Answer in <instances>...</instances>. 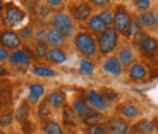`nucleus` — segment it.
<instances>
[{
	"label": "nucleus",
	"instance_id": "1",
	"mask_svg": "<svg viewBox=\"0 0 158 134\" xmlns=\"http://www.w3.org/2000/svg\"><path fill=\"white\" fill-rule=\"evenodd\" d=\"M134 21H135V12L125 2H118L113 6V24L111 26L120 34L122 38H131Z\"/></svg>",
	"mask_w": 158,
	"mask_h": 134
},
{
	"label": "nucleus",
	"instance_id": "2",
	"mask_svg": "<svg viewBox=\"0 0 158 134\" xmlns=\"http://www.w3.org/2000/svg\"><path fill=\"white\" fill-rule=\"evenodd\" d=\"M73 47L82 58H88V59H96L99 57L98 50V41L96 37L85 31V29H78L75 37L72 38Z\"/></svg>",
	"mask_w": 158,
	"mask_h": 134
},
{
	"label": "nucleus",
	"instance_id": "3",
	"mask_svg": "<svg viewBox=\"0 0 158 134\" xmlns=\"http://www.w3.org/2000/svg\"><path fill=\"white\" fill-rule=\"evenodd\" d=\"M27 20V12L17 5L15 2H5L3 6V12L0 15V23L3 24V28H9V29H19L24 24V21Z\"/></svg>",
	"mask_w": 158,
	"mask_h": 134
},
{
	"label": "nucleus",
	"instance_id": "4",
	"mask_svg": "<svg viewBox=\"0 0 158 134\" xmlns=\"http://www.w3.org/2000/svg\"><path fill=\"white\" fill-rule=\"evenodd\" d=\"M134 49L137 50V55H140L141 59L149 63L158 64V37L152 35L151 32H146L143 37H140L135 41H131Z\"/></svg>",
	"mask_w": 158,
	"mask_h": 134
},
{
	"label": "nucleus",
	"instance_id": "5",
	"mask_svg": "<svg viewBox=\"0 0 158 134\" xmlns=\"http://www.w3.org/2000/svg\"><path fill=\"white\" fill-rule=\"evenodd\" d=\"M49 26L58 29L67 40L73 38L75 34H76V31H78V24L73 21V19L70 17V14L67 12L65 8L58 9V11H53L52 17L49 19Z\"/></svg>",
	"mask_w": 158,
	"mask_h": 134
},
{
	"label": "nucleus",
	"instance_id": "6",
	"mask_svg": "<svg viewBox=\"0 0 158 134\" xmlns=\"http://www.w3.org/2000/svg\"><path fill=\"white\" fill-rule=\"evenodd\" d=\"M96 41H98V50L99 57H108L116 54V50L118 49L120 43H122V37L117 31L111 26L108 29H105L103 32H100L99 35H96Z\"/></svg>",
	"mask_w": 158,
	"mask_h": 134
},
{
	"label": "nucleus",
	"instance_id": "7",
	"mask_svg": "<svg viewBox=\"0 0 158 134\" xmlns=\"http://www.w3.org/2000/svg\"><path fill=\"white\" fill-rule=\"evenodd\" d=\"M111 24H113V6L94 12L88 19V21L84 24V29L88 31V32H91L96 37L100 32H103L105 29L111 28Z\"/></svg>",
	"mask_w": 158,
	"mask_h": 134
},
{
	"label": "nucleus",
	"instance_id": "8",
	"mask_svg": "<svg viewBox=\"0 0 158 134\" xmlns=\"http://www.w3.org/2000/svg\"><path fill=\"white\" fill-rule=\"evenodd\" d=\"M65 9L73 19V21L79 26H84L88 21V19L94 14V9L90 6L87 0H69Z\"/></svg>",
	"mask_w": 158,
	"mask_h": 134
},
{
	"label": "nucleus",
	"instance_id": "9",
	"mask_svg": "<svg viewBox=\"0 0 158 134\" xmlns=\"http://www.w3.org/2000/svg\"><path fill=\"white\" fill-rule=\"evenodd\" d=\"M114 111H116V115L122 116L123 119H126V120H129V122L137 120V119H140L141 115H143V110H141V107L138 105V102L132 101V99H126V101L120 102L118 105L114 107Z\"/></svg>",
	"mask_w": 158,
	"mask_h": 134
},
{
	"label": "nucleus",
	"instance_id": "10",
	"mask_svg": "<svg viewBox=\"0 0 158 134\" xmlns=\"http://www.w3.org/2000/svg\"><path fill=\"white\" fill-rule=\"evenodd\" d=\"M85 101H87V104L94 110V111H98V113H108L111 108H113V104L108 101V99H105L103 95L98 92V90H87V93H85Z\"/></svg>",
	"mask_w": 158,
	"mask_h": 134
},
{
	"label": "nucleus",
	"instance_id": "11",
	"mask_svg": "<svg viewBox=\"0 0 158 134\" xmlns=\"http://www.w3.org/2000/svg\"><path fill=\"white\" fill-rule=\"evenodd\" d=\"M116 55H117L118 61L122 63V66H123L125 69H128V67L132 66L135 61H138L137 50L134 49V46H132V43H131L129 40H125V41L120 43L118 49L116 50Z\"/></svg>",
	"mask_w": 158,
	"mask_h": 134
},
{
	"label": "nucleus",
	"instance_id": "12",
	"mask_svg": "<svg viewBox=\"0 0 158 134\" xmlns=\"http://www.w3.org/2000/svg\"><path fill=\"white\" fill-rule=\"evenodd\" d=\"M0 46L12 52V50L23 47V38L20 37V34L15 29L2 28L0 29Z\"/></svg>",
	"mask_w": 158,
	"mask_h": 134
},
{
	"label": "nucleus",
	"instance_id": "13",
	"mask_svg": "<svg viewBox=\"0 0 158 134\" xmlns=\"http://www.w3.org/2000/svg\"><path fill=\"white\" fill-rule=\"evenodd\" d=\"M105 125L108 128L110 134H134L132 131V123L122 116L113 115L105 120Z\"/></svg>",
	"mask_w": 158,
	"mask_h": 134
},
{
	"label": "nucleus",
	"instance_id": "14",
	"mask_svg": "<svg viewBox=\"0 0 158 134\" xmlns=\"http://www.w3.org/2000/svg\"><path fill=\"white\" fill-rule=\"evenodd\" d=\"M100 69H102L103 73H106V75H110V76H113V78H122L123 76V70H125V67L118 61L116 54L103 58L102 63H100Z\"/></svg>",
	"mask_w": 158,
	"mask_h": 134
},
{
	"label": "nucleus",
	"instance_id": "15",
	"mask_svg": "<svg viewBox=\"0 0 158 134\" xmlns=\"http://www.w3.org/2000/svg\"><path fill=\"white\" fill-rule=\"evenodd\" d=\"M46 93H47V90H46V85L44 84H41V82H31L27 85L26 101H27V104L32 108H35L40 102L46 97Z\"/></svg>",
	"mask_w": 158,
	"mask_h": 134
},
{
	"label": "nucleus",
	"instance_id": "16",
	"mask_svg": "<svg viewBox=\"0 0 158 134\" xmlns=\"http://www.w3.org/2000/svg\"><path fill=\"white\" fill-rule=\"evenodd\" d=\"M44 101L49 104V107L53 111H59L67 105V95L62 89H52L50 92L46 93Z\"/></svg>",
	"mask_w": 158,
	"mask_h": 134
},
{
	"label": "nucleus",
	"instance_id": "17",
	"mask_svg": "<svg viewBox=\"0 0 158 134\" xmlns=\"http://www.w3.org/2000/svg\"><path fill=\"white\" fill-rule=\"evenodd\" d=\"M32 61H34V58L31 55V52H27L24 47L12 50L8 58V64H11L14 67H27L32 64Z\"/></svg>",
	"mask_w": 158,
	"mask_h": 134
},
{
	"label": "nucleus",
	"instance_id": "18",
	"mask_svg": "<svg viewBox=\"0 0 158 134\" xmlns=\"http://www.w3.org/2000/svg\"><path fill=\"white\" fill-rule=\"evenodd\" d=\"M149 78V67L143 61H135L128 67V79L131 82H144Z\"/></svg>",
	"mask_w": 158,
	"mask_h": 134
},
{
	"label": "nucleus",
	"instance_id": "19",
	"mask_svg": "<svg viewBox=\"0 0 158 134\" xmlns=\"http://www.w3.org/2000/svg\"><path fill=\"white\" fill-rule=\"evenodd\" d=\"M135 20L137 23L146 31V32H155L157 29V15H155V9H149V11H143V12H135Z\"/></svg>",
	"mask_w": 158,
	"mask_h": 134
},
{
	"label": "nucleus",
	"instance_id": "20",
	"mask_svg": "<svg viewBox=\"0 0 158 134\" xmlns=\"http://www.w3.org/2000/svg\"><path fill=\"white\" fill-rule=\"evenodd\" d=\"M12 108V84L11 81H0V115Z\"/></svg>",
	"mask_w": 158,
	"mask_h": 134
},
{
	"label": "nucleus",
	"instance_id": "21",
	"mask_svg": "<svg viewBox=\"0 0 158 134\" xmlns=\"http://www.w3.org/2000/svg\"><path fill=\"white\" fill-rule=\"evenodd\" d=\"M44 41L49 44V47H64V49H65L69 40L65 38L58 29H55V28H52V26H47V28H46Z\"/></svg>",
	"mask_w": 158,
	"mask_h": 134
},
{
	"label": "nucleus",
	"instance_id": "22",
	"mask_svg": "<svg viewBox=\"0 0 158 134\" xmlns=\"http://www.w3.org/2000/svg\"><path fill=\"white\" fill-rule=\"evenodd\" d=\"M70 108L73 110V113L76 115L79 120H85V119H88L90 116L94 113V110L87 104V101L85 99H82V97H76L73 102H72V105H70Z\"/></svg>",
	"mask_w": 158,
	"mask_h": 134
},
{
	"label": "nucleus",
	"instance_id": "23",
	"mask_svg": "<svg viewBox=\"0 0 158 134\" xmlns=\"http://www.w3.org/2000/svg\"><path fill=\"white\" fill-rule=\"evenodd\" d=\"M46 59L52 66H59V64H64L69 59V54H67V50L64 47H50L49 52H47Z\"/></svg>",
	"mask_w": 158,
	"mask_h": 134
},
{
	"label": "nucleus",
	"instance_id": "24",
	"mask_svg": "<svg viewBox=\"0 0 158 134\" xmlns=\"http://www.w3.org/2000/svg\"><path fill=\"white\" fill-rule=\"evenodd\" d=\"M132 131L134 134H152L155 131V123L154 119L149 117H140L132 123Z\"/></svg>",
	"mask_w": 158,
	"mask_h": 134
},
{
	"label": "nucleus",
	"instance_id": "25",
	"mask_svg": "<svg viewBox=\"0 0 158 134\" xmlns=\"http://www.w3.org/2000/svg\"><path fill=\"white\" fill-rule=\"evenodd\" d=\"M40 131L41 134H65L64 127L55 119H46L40 123Z\"/></svg>",
	"mask_w": 158,
	"mask_h": 134
},
{
	"label": "nucleus",
	"instance_id": "26",
	"mask_svg": "<svg viewBox=\"0 0 158 134\" xmlns=\"http://www.w3.org/2000/svg\"><path fill=\"white\" fill-rule=\"evenodd\" d=\"M32 75L37 78H43V79H47V78H55L58 75V72L55 69H52L50 66L47 64H34V67L31 69Z\"/></svg>",
	"mask_w": 158,
	"mask_h": 134
},
{
	"label": "nucleus",
	"instance_id": "27",
	"mask_svg": "<svg viewBox=\"0 0 158 134\" xmlns=\"http://www.w3.org/2000/svg\"><path fill=\"white\" fill-rule=\"evenodd\" d=\"M78 70L82 76L91 78L94 75V72H96V63H94V59H88V58L81 57L78 63Z\"/></svg>",
	"mask_w": 158,
	"mask_h": 134
},
{
	"label": "nucleus",
	"instance_id": "28",
	"mask_svg": "<svg viewBox=\"0 0 158 134\" xmlns=\"http://www.w3.org/2000/svg\"><path fill=\"white\" fill-rule=\"evenodd\" d=\"M82 134H110L105 122H94V123H85L82 128Z\"/></svg>",
	"mask_w": 158,
	"mask_h": 134
},
{
	"label": "nucleus",
	"instance_id": "29",
	"mask_svg": "<svg viewBox=\"0 0 158 134\" xmlns=\"http://www.w3.org/2000/svg\"><path fill=\"white\" fill-rule=\"evenodd\" d=\"M31 105L27 104V101H23L21 104H19V107H17V110H15V113H14V117H15V120L20 122V123H24L27 119H29V116H31Z\"/></svg>",
	"mask_w": 158,
	"mask_h": 134
},
{
	"label": "nucleus",
	"instance_id": "30",
	"mask_svg": "<svg viewBox=\"0 0 158 134\" xmlns=\"http://www.w3.org/2000/svg\"><path fill=\"white\" fill-rule=\"evenodd\" d=\"M129 3L134 12H143L155 8V0H129Z\"/></svg>",
	"mask_w": 158,
	"mask_h": 134
},
{
	"label": "nucleus",
	"instance_id": "31",
	"mask_svg": "<svg viewBox=\"0 0 158 134\" xmlns=\"http://www.w3.org/2000/svg\"><path fill=\"white\" fill-rule=\"evenodd\" d=\"M49 49L50 47L44 40H34V43H32V52L37 58H46Z\"/></svg>",
	"mask_w": 158,
	"mask_h": 134
},
{
	"label": "nucleus",
	"instance_id": "32",
	"mask_svg": "<svg viewBox=\"0 0 158 134\" xmlns=\"http://www.w3.org/2000/svg\"><path fill=\"white\" fill-rule=\"evenodd\" d=\"M35 108H37V117H38L40 122H43V120H46V119H50V116L53 113V110L49 107V104H47L44 99L40 102Z\"/></svg>",
	"mask_w": 158,
	"mask_h": 134
},
{
	"label": "nucleus",
	"instance_id": "33",
	"mask_svg": "<svg viewBox=\"0 0 158 134\" xmlns=\"http://www.w3.org/2000/svg\"><path fill=\"white\" fill-rule=\"evenodd\" d=\"M14 111L12 108L11 110H6L0 115V128H6V127H11L14 123Z\"/></svg>",
	"mask_w": 158,
	"mask_h": 134
},
{
	"label": "nucleus",
	"instance_id": "34",
	"mask_svg": "<svg viewBox=\"0 0 158 134\" xmlns=\"http://www.w3.org/2000/svg\"><path fill=\"white\" fill-rule=\"evenodd\" d=\"M94 11H102L105 8H111L113 0H87Z\"/></svg>",
	"mask_w": 158,
	"mask_h": 134
},
{
	"label": "nucleus",
	"instance_id": "35",
	"mask_svg": "<svg viewBox=\"0 0 158 134\" xmlns=\"http://www.w3.org/2000/svg\"><path fill=\"white\" fill-rule=\"evenodd\" d=\"M19 34L23 40H31L35 37V28H34L32 24L21 26V28H19Z\"/></svg>",
	"mask_w": 158,
	"mask_h": 134
},
{
	"label": "nucleus",
	"instance_id": "36",
	"mask_svg": "<svg viewBox=\"0 0 158 134\" xmlns=\"http://www.w3.org/2000/svg\"><path fill=\"white\" fill-rule=\"evenodd\" d=\"M64 123L69 127V125H75L76 122H78L79 119L76 117V115L73 113V110L72 108H64Z\"/></svg>",
	"mask_w": 158,
	"mask_h": 134
},
{
	"label": "nucleus",
	"instance_id": "37",
	"mask_svg": "<svg viewBox=\"0 0 158 134\" xmlns=\"http://www.w3.org/2000/svg\"><path fill=\"white\" fill-rule=\"evenodd\" d=\"M44 5H47L49 8H52L53 11H58V9H62L65 8L67 5V0H43Z\"/></svg>",
	"mask_w": 158,
	"mask_h": 134
},
{
	"label": "nucleus",
	"instance_id": "38",
	"mask_svg": "<svg viewBox=\"0 0 158 134\" xmlns=\"http://www.w3.org/2000/svg\"><path fill=\"white\" fill-rule=\"evenodd\" d=\"M100 93L103 95V97H105V99H108L110 102L116 101V99H117V96H118L117 93H116L114 90H111V89H102V90H100Z\"/></svg>",
	"mask_w": 158,
	"mask_h": 134
},
{
	"label": "nucleus",
	"instance_id": "39",
	"mask_svg": "<svg viewBox=\"0 0 158 134\" xmlns=\"http://www.w3.org/2000/svg\"><path fill=\"white\" fill-rule=\"evenodd\" d=\"M9 50L8 49H5V47H2L0 46V64H5V63H8V58H9Z\"/></svg>",
	"mask_w": 158,
	"mask_h": 134
},
{
	"label": "nucleus",
	"instance_id": "40",
	"mask_svg": "<svg viewBox=\"0 0 158 134\" xmlns=\"http://www.w3.org/2000/svg\"><path fill=\"white\" fill-rule=\"evenodd\" d=\"M6 75H9L8 69H6L3 64H0V79H2V78H6Z\"/></svg>",
	"mask_w": 158,
	"mask_h": 134
},
{
	"label": "nucleus",
	"instance_id": "41",
	"mask_svg": "<svg viewBox=\"0 0 158 134\" xmlns=\"http://www.w3.org/2000/svg\"><path fill=\"white\" fill-rule=\"evenodd\" d=\"M154 9H155V15H157V29H155V34H157V37H158V6H155Z\"/></svg>",
	"mask_w": 158,
	"mask_h": 134
},
{
	"label": "nucleus",
	"instance_id": "42",
	"mask_svg": "<svg viewBox=\"0 0 158 134\" xmlns=\"http://www.w3.org/2000/svg\"><path fill=\"white\" fill-rule=\"evenodd\" d=\"M3 6H5V0H0V15L3 12Z\"/></svg>",
	"mask_w": 158,
	"mask_h": 134
},
{
	"label": "nucleus",
	"instance_id": "43",
	"mask_svg": "<svg viewBox=\"0 0 158 134\" xmlns=\"http://www.w3.org/2000/svg\"><path fill=\"white\" fill-rule=\"evenodd\" d=\"M154 123H155V130H158V117H154Z\"/></svg>",
	"mask_w": 158,
	"mask_h": 134
},
{
	"label": "nucleus",
	"instance_id": "44",
	"mask_svg": "<svg viewBox=\"0 0 158 134\" xmlns=\"http://www.w3.org/2000/svg\"><path fill=\"white\" fill-rule=\"evenodd\" d=\"M0 134H6V131H5L3 128H0Z\"/></svg>",
	"mask_w": 158,
	"mask_h": 134
},
{
	"label": "nucleus",
	"instance_id": "45",
	"mask_svg": "<svg viewBox=\"0 0 158 134\" xmlns=\"http://www.w3.org/2000/svg\"><path fill=\"white\" fill-rule=\"evenodd\" d=\"M118 2H125V0H118Z\"/></svg>",
	"mask_w": 158,
	"mask_h": 134
},
{
	"label": "nucleus",
	"instance_id": "46",
	"mask_svg": "<svg viewBox=\"0 0 158 134\" xmlns=\"http://www.w3.org/2000/svg\"><path fill=\"white\" fill-rule=\"evenodd\" d=\"M15 134H23V133H15Z\"/></svg>",
	"mask_w": 158,
	"mask_h": 134
}]
</instances>
